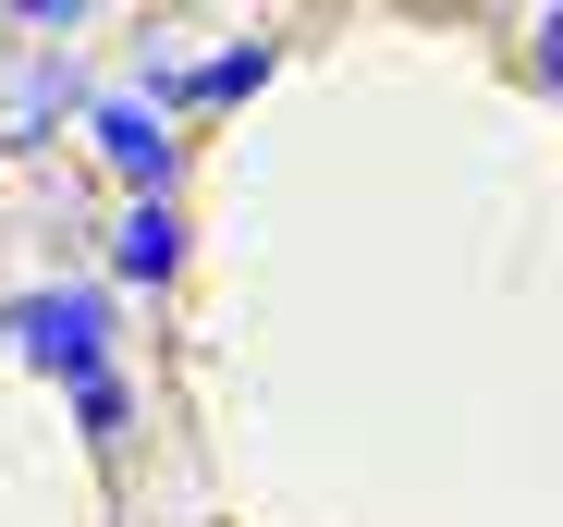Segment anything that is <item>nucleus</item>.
<instances>
[{
	"mask_svg": "<svg viewBox=\"0 0 563 527\" xmlns=\"http://www.w3.org/2000/svg\"><path fill=\"white\" fill-rule=\"evenodd\" d=\"M0 343H25V369H49L62 393H86V381L123 369L111 295H99V283H49V295H25V307H0Z\"/></svg>",
	"mask_w": 563,
	"mask_h": 527,
	"instance_id": "f257e3e1",
	"label": "nucleus"
},
{
	"mask_svg": "<svg viewBox=\"0 0 563 527\" xmlns=\"http://www.w3.org/2000/svg\"><path fill=\"white\" fill-rule=\"evenodd\" d=\"M86 123H99V160L123 172L135 197H172V172H184V147H172V123H159L147 99H99Z\"/></svg>",
	"mask_w": 563,
	"mask_h": 527,
	"instance_id": "f03ea898",
	"label": "nucleus"
},
{
	"mask_svg": "<svg viewBox=\"0 0 563 527\" xmlns=\"http://www.w3.org/2000/svg\"><path fill=\"white\" fill-rule=\"evenodd\" d=\"M111 271H123V283H172V271H184V221H172V197H135V209L111 221Z\"/></svg>",
	"mask_w": 563,
	"mask_h": 527,
	"instance_id": "7ed1b4c3",
	"label": "nucleus"
},
{
	"mask_svg": "<svg viewBox=\"0 0 563 527\" xmlns=\"http://www.w3.org/2000/svg\"><path fill=\"white\" fill-rule=\"evenodd\" d=\"M269 37H233L221 62H197V74H184V99H197V111H221V99H257V86H269Z\"/></svg>",
	"mask_w": 563,
	"mask_h": 527,
	"instance_id": "20e7f679",
	"label": "nucleus"
},
{
	"mask_svg": "<svg viewBox=\"0 0 563 527\" xmlns=\"http://www.w3.org/2000/svg\"><path fill=\"white\" fill-rule=\"evenodd\" d=\"M74 99H86V86H74V62H25V86H13V123H25V135H49Z\"/></svg>",
	"mask_w": 563,
	"mask_h": 527,
	"instance_id": "39448f33",
	"label": "nucleus"
},
{
	"mask_svg": "<svg viewBox=\"0 0 563 527\" xmlns=\"http://www.w3.org/2000/svg\"><path fill=\"white\" fill-rule=\"evenodd\" d=\"M74 429H86V442L111 454L123 429H135V381H123V369H111V381H86V393H74Z\"/></svg>",
	"mask_w": 563,
	"mask_h": 527,
	"instance_id": "423d86ee",
	"label": "nucleus"
},
{
	"mask_svg": "<svg viewBox=\"0 0 563 527\" xmlns=\"http://www.w3.org/2000/svg\"><path fill=\"white\" fill-rule=\"evenodd\" d=\"M539 74L563 86V13H539Z\"/></svg>",
	"mask_w": 563,
	"mask_h": 527,
	"instance_id": "0eeeda50",
	"label": "nucleus"
}]
</instances>
